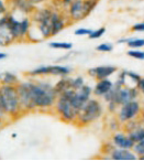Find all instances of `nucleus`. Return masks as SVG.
<instances>
[{
    "instance_id": "obj_23",
    "label": "nucleus",
    "mask_w": 144,
    "mask_h": 161,
    "mask_svg": "<svg viewBox=\"0 0 144 161\" xmlns=\"http://www.w3.org/2000/svg\"><path fill=\"white\" fill-rule=\"evenodd\" d=\"M128 56L133 58L135 60H140V61H144V51L143 50H139V49H131L130 51L126 52Z\"/></svg>"
},
{
    "instance_id": "obj_13",
    "label": "nucleus",
    "mask_w": 144,
    "mask_h": 161,
    "mask_svg": "<svg viewBox=\"0 0 144 161\" xmlns=\"http://www.w3.org/2000/svg\"><path fill=\"white\" fill-rule=\"evenodd\" d=\"M117 72V67L111 66V65H101V66L97 67H91L88 69V75L91 77L96 78V80H104V78H108L112 74Z\"/></svg>"
},
{
    "instance_id": "obj_30",
    "label": "nucleus",
    "mask_w": 144,
    "mask_h": 161,
    "mask_svg": "<svg viewBox=\"0 0 144 161\" xmlns=\"http://www.w3.org/2000/svg\"><path fill=\"white\" fill-rule=\"evenodd\" d=\"M136 87H137V90L140 91V93L144 96V77H141V80H140L139 83H137Z\"/></svg>"
},
{
    "instance_id": "obj_12",
    "label": "nucleus",
    "mask_w": 144,
    "mask_h": 161,
    "mask_svg": "<svg viewBox=\"0 0 144 161\" xmlns=\"http://www.w3.org/2000/svg\"><path fill=\"white\" fill-rule=\"evenodd\" d=\"M140 91L137 90L136 86L134 87H130V86H123V87L120 88L119 93H118L117 96V104L119 106L123 105V104L128 103L131 101H135L139 96Z\"/></svg>"
},
{
    "instance_id": "obj_18",
    "label": "nucleus",
    "mask_w": 144,
    "mask_h": 161,
    "mask_svg": "<svg viewBox=\"0 0 144 161\" xmlns=\"http://www.w3.org/2000/svg\"><path fill=\"white\" fill-rule=\"evenodd\" d=\"M135 143L141 141L142 139H144V125L143 124H139L137 126L133 127L132 129L128 130V131H124Z\"/></svg>"
},
{
    "instance_id": "obj_34",
    "label": "nucleus",
    "mask_w": 144,
    "mask_h": 161,
    "mask_svg": "<svg viewBox=\"0 0 144 161\" xmlns=\"http://www.w3.org/2000/svg\"><path fill=\"white\" fill-rule=\"evenodd\" d=\"M7 54L6 53H3V52H0V61H3V60H5L6 58H7Z\"/></svg>"
},
{
    "instance_id": "obj_9",
    "label": "nucleus",
    "mask_w": 144,
    "mask_h": 161,
    "mask_svg": "<svg viewBox=\"0 0 144 161\" xmlns=\"http://www.w3.org/2000/svg\"><path fill=\"white\" fill-rule=\"evenodd\" d=\"M8 6H9L10 11H16L20 12L23 16H32L34 11H35L36 7L32 5L29 0H9L8 1Z\"/></svg>"
},
{
    "instance_id": "obj_4",
    "label": "nucleus",
    "mask_w": 144,
    "mask_h": 161,
    "mask_svg": "<svg viewBox=\"0 0 144 161\" xmlns=\"http://www.w3.org/2000/svg\"><path fill=\"white\" fill-rule=\"evenodd\" d=\"M102 114H104V108H102V105L100 104V102L97 101V99L90 98L80 108L76 124L79 127L88 126L90 124L97 121L102 116Z\"/></svg>"
},
{
    "instance_id": "obj_29",
    "label": "nucleus",
    "mask_w": 144,
    "mask_h": 161,
    "mask_svg": "<svg viewBox=\"0 0 144 161\" xmlns=\"http://www.w3.org/2000/svg\"><path fill=\"white\" fill-rule=\"evenodd\" d=\"M133 32H144V22H137L131 28Z\"/></svg>"
},
{
    "instance_id": "obj_10",
    "label": "nucleus",
    "mask_w": 144,
    "mask_h": 161,
    "mask_svg": "<svg viewBox=\"0 0 144 161\" xmlns=\"http://www.w3.org/2000/svg\"><path fill=\"white\" fill-rule=\"evenodd\" d=\"M91 93H93V88L88 85H84L79 90H76L75 93L71 96V99L73 102L74 106L78 110H80V108L90 99Z\"/></svg>"
},
{
    "instance_id": "obj_14",
    "label": "nucleus",
    "mask_w": 144,
    "mask_h": 161,
    "mask_svg": "<svg viewBox=\"0 0 144 161\" xmlns=\"http://www.w3.org/2000/svg\"><path fill=\"white\" fill-rule=\"evenodd\" d=\"M110 158L115 161H134L139 159L132 149H123L118 147L111 151Z\"/></svg>"
},
{
    "instance_id": "obj_19",
    "label": "nucleus",
    "mask_w": 144,
    "mask_h": 161,
    "mask_svg": "<svg viewBox=\"0 0 144 161\" xmlns=\"http://www.w3.org/2000/svg\"><path fill=\"white\" fill-rule=\"evenodd\" d=\"M20 83L18 76L11 72H1L0 73V84H7V85L17 86Z\"/></svg>"
},
{
    "instance_id": "obj_3",
    "label": "nucleus",
    "mask_w": 144,
    "mask_h": 161,
    "mask_svg": "<svg viewBox=\"0 0 144 161\" xmlns=\"http://www.w3.org/2000/svg\"><path fill=\"white\" fill-rule=\"evenodd\" d=\"M76 90H69L67 92L63 93V94L58 95L57 99L54 105V110L58 115L60 119H62L65 123H76L77 120V116L79 110L74 106L73 102L71 99V96L75 93Z\"/></svg>"
},
{
    "instance_id": "obj_21",
    "label": "nucleus",
    "mask_w": 144,
    "mask_h": 161,
    "mask_svg": "<svg viewBox=\"0 0 144 161\" xmlns=\"http://www.w3.org/2000/svg\"><path fill=\"white\" fill-rule=\"evenodd\" d=\"M132 150L136 153L139 160H144V139L135 143Z\"/></svg>"
},
{
    "instance_id": "obj_6",
    "label": "nucleus",
    "mask_w": 144,
    "mask_h": 161,
    "mask_svg": "<svg viewBox=\"0 0 144 161\" xmlns=\"http://www.w3.org/2000/svg\"><path fill=\"white\" fill-rule=\"evenodd\" d=\"M7 19L11 33L14 36L16 41L27 40L32 25V21L29 18V16H23L21 19H18L14 16L13 12L9 10V12L7 14Z\"/></svg>"
},
{
    "instance_id": "obj_17",
    "label": "nucleus",
    "mask_w": 144,
    "mask_h": 161,
    "mask_svg": "<svg viewBox=\"0 0 144 161\" xmlns=\"http://www.w3.org/2000/svg\"><path fill=\"white\" fill-rule=\"evenodd\" d=\"M72 83H73V78L67 77V76H63L57 83L54 85L57 95H61V94H63V93L67 92V91L72 90V88H73V84Z\"/></svg>"
},
{
    "instance_id": "obj_25",
    "label": "nucleus",
    "mask_w": 144,
    "mask_h": 161,
    "mask_svg": "<svg viewBox=\"0 0 144 161\" xmlns=\"http://www.w3.org/2000/svg\"><path fill=\"white\" fill-rule=\"evenodd\" d=\"M98 52H102V53H106V52H111L113 50V44L109 42H104V43H101L99 44L97 47H96Z\"/></svg>"
},
{
    "instance_id": "obj_27",
    "label": "nucleus",
    "mask_w": 144,
    "mask_h": 161,
    "mask_svg": "<svg viewBox=\"0 0 144 161\" xmlns=\"http://www.w3.org/2000/svg\"><path fill=\"white\" fill-rule=\"evenodd\" d=\"M91 32H93V30H90V29H86V28H79V29H76L74 33H75V36H89Z\"/></svg>"
},
{
    "instance_id": "obj_15",
    "label": "nucleus",
    "mask_w": 144,
    "mask_h": 161,
    "mask_svg": "<svg viewBox=\"0 0 144 161\" xmlns=\"http://www.w3.org/2000/svg\"><path fill=\"white\" fill-rule=\"evenodd\" d=\"M112 142L115 147L123 149H133L135 142L125 134V132H117L112 136Z\"/></svg>"
},
{
    "instance_id": "obj_35",
    "label": "nucleus",
    "mask_w": 144,
    "mask_h": 161,
    "mask_svg": "<svg viewBox=\"0 0 144 161\" xmlns=\"http://www.w3.org/2000/svg\"><path fill=\"white\" fill-rule=\"evenodd\" d=\"M17 136H18V135H17V134H14V132L11 135V137H12V138H17Z\"/></svg>"
},
{
    "instance_id": "obj_16",
    "label": "nucleus",
    "mask_w": 144,
    "mask_h": 161,
    "mask_svg": "<svg viewBox=\"0 0 144 161\" xmlns=\"http://www.w3.org/2000/svg\"><path fill=\"white\" fill-rule=\"evenodd\" d=\"M113 83L109 78H104V80H98L97 84L95 85L93 90V93L97 97H104L109 91L112 88Z\"/></svg>"
},
{
    "instance_id": "obj_1",
    "label": "nucleus",
    "mask_w": 144,
    "mask_h": 161,
    "mask_svg": "<svg viewBox=\"0 0 144 161\" xmlns=\"http://www.w3.org/2000/svg\"><path fill=\"white\" fill-rule=\"evenodd\" d=\"M21 105L24 112L53 108L58 95L49 82L23 80L17 85Z\"/></svg>"
},
{
    "instance_id": "obj_11",
    "label": "nucleus",
    "mask_w": 144,
    "mask_h": 161,
    "mask_svg": "<svg viewBox=\"0 0 144 161\" xmlns=\"http://www.w3.org/2000/svg\"><path fill=\"white\" fill-rule=\"evenodd\" d=\"M14 42H17V41L11 33V30L8 25L7 14H6L5 16L0 17V45L7 47V45H10Z\"/></svg>"
},
{
    "instance_id": "obj_28",
    "label": "nucleus",
    "mask_w": 144,
    "mask_h": 161,
    "mask_svg": "<svg viewBox=\"0 0 144 161\" xmlns=\"http://www.w3.org/2000/svg\"><path fill=\"white\" fill-rule=\"evenodd\" d=\"M8 12H9V6L3 0H0V17L5 16Z\"/></svg>"
},
{
    "instance_id": "obj_7",
    "label": "nucleus",
    "mask_w": 144,
    "mask_h": 161,
    "mask_svg": "<svg viewBox=\"0 0 144 161\" xmlns=\"http://www.w3.org/2000/svg\"><path fill=\"white\" fill-rule=\"evenodd\" d=\"M72 72V69L68 66L54 64V65H43L31 71L27 72L25 75L28 76H44V75H54V76H68Z\"/></svg>"
},
{
    "instance_id": "obj_26",
    "label": "nucleus",
    "mask_w": 144,
    "mask_h": 161,
    "mask_svg": "<svg viewBox=\"0 0 144 161\" xmlns=\"http://www.w3.org/2000/svg\"><path fill=\"white\" fill-rule=\"evenodd\" d=\"M73 88L74 90H79L80 87L85 85V80L83 78V76H77V77L73 78Z\"/></svg>"
},
{
    "instance_id": "obj_8",
    "label": "nucleus",
    "mask_w": 144,
    "mask_h": 161,
    "mask_svg": "<svg viewBox=\"0 0 144 161\" xmlns=\"http://www.w3.org/2000/svg\"><path fill=\"white\" fill-rule=\"evenodd\" d=\"M141 105H140V103L136 99L128 102V103L120 106L119 110L117 113V118L119 119L121 125H123L128 120L139 118L140 115H141Z\"/></svg>"
},
{
    "instance_id": "obj_22",
    "label": "nucleus",
    "mask_w": 144,
    "mask_h": 161,
    "mask_svg": "<svg viewBox=\"0 0 144 161\" xmlns=\"http://www.w3.org/2000/svg\"><path fill=\"white\" fill-rule=\"evenodd\" d=\"M126 44L130 49H142L144 47V39H128Z\"/></svg>"
},
{
    "instance_id": "obj_31",
    "label": "nucleus",
    "mask_w": 144,
    "mask_h": 161,
    "mask_svg": "<svg viewBox=\"0 0 144 161\" xmlns=\"http://www.w3.org/2000/svg\"><path fill=\"white\" fill-rule=\"evenodd\" d=\"M29 1L32 3V5H34L36 7V6L44 5V3H46L47 1H50V0H29Z\"/></svg>"
},
{
    "instance_id": "obj_20",
    "label": "nucleus",
    "mask_w": 144,
    "mask_h": 161,
    "mask_svg": "<svg viewBox=\"0 0 144 161\" xmlns=\"http://www.w3.org/2000/svg\"><path fill=\"white\" fill-rule=\"evenodd\" d=\"M49 47L52 49L56 50H64V51H69L73 47V44L71 42H50Z\"/></svg>"
},
{
    "instance_id": "obj_32",
    "label": "nucleus",
    "mask_w": 144,
    "mask_h": 161,
    "mask_svg": "<svg viewBox=\"0 0 144 161\" xmlns=\"http://www.w3.org/2000/svg\"><path fill=\"white\" fill-rule=\"evenodd\" d=\"M3 107H1V101H0V127L3 126Z\"/></svg>"
},
{
    "instance_id": "obj_33",
    "label": "nucleus",
    "mask_w": 144,
    "mask_h": 161,
    "mask_svg": "<svg viewBox=\"0 0 144 161\" xmlns=\"http://www.w3.org/2000/svg\"><path fill=\"white\" fill-rule=\"evenodd\" d=\"M140 119H141L142 124L144 125V106L142 107V109H141V115H140Z\"/></svg>"
},
{
    "instance_id": "obj_2",
    "label": "nucleus",
    "mask_w": 144,
    "mask_h": 161,
    "mask_svg": "<svg viewBox=\"0 0 144 161\" xmlns=\"http://www.w3.org/2000/svg\"><path fill=\"white\" fill-rule=\"evenodd\" d=\"M0 101L3 114L9 118L17 119L24 113L17 86L0 84Z\"/></svg>"
},
{
    "instance_id": "obj_5",
    "label": "nucleus",
    "mask_w": 144,
    "mask_h": 161,
    "mask_svg": "<svg viewBox=\"0 0 144 161\" xmlns=\"http://www.w3.org/2000/svg\"><path fill=\"white\" fill-rule=\"evenodd\" d=\"M99 0H75L67 10L66 16L69 22H78L91 14Z\"/></svg>"
},
{
    "instance_id": "obj_24",
    "label": "nucleus",
    "mask_w": 144,
    "mask_h": 161,
    "mask_svg": "<svg viewBox=\"0 0 144 161\" xmlns=\"http://www.w3.org/2000/svg\"><path fill=\"white\" fill-rule=\"evenodd\" d=\"M104 33H106V28L101 27V28H99V29H97V30H93V32L89 34L88 38L91 39V40H96V39L101 38Z\"/></svg>"
}]
</instances>
